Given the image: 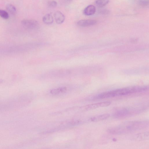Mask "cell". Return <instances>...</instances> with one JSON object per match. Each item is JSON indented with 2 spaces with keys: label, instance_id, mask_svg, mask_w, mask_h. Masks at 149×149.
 I'll use <instances>...</instances> for the list:
<instances>
[{
  "label": "cell",
  "instance_id": "15",
  "mask_svg": "<svg viewBox=\"0 0 149 149\" xmlns=\"http://www.w3.org/2000/svg\"><path fill=\"white\" fill-rule=\"evenodd\" d=\"M0 17L4 19H7L8 18L9 15L7 12L0 9Z\"/></svg>",
  "mask_w": 149,
  "mask_h": 149
},
{
  "label": "cell",
  "instance_id": "16",
  "mask_svg": "<svg viewBox=\"0 0 149 149\" xmlns=\"http://www.w3.org/2000/svg\"><path fill=\"white\" fill-rule=\"evenodd\" d=\"M149 0H139V4L141 6L143 7H146L149 5Z\"/></svg>",
  "mask_w": 149,
  "mask_h": 149
},
{
  "label": "cell",
  "instance_id": "2",
  "mask_svg": "<svg viewBox=\"0 0 149 149\" xmlns=\"http://www.w3.org/2000/svg\"><path fill=\"white\" fill-rule=\"evenodd\" d=\"M148 86H135L116 89L102 93L95 97L96 99H103L116 96L125 95L148 91Z\"/></svg>",
  "mask_w": 149,
  "mask_h": 149
},
{
  "label": "cell",
  "instance_id": "9",
  "mask_svg": "<svg viewBox=\"0 0 149 149\" xmlns=\"http://www.w3.org/2000/svg\"><path fill=\"white\" fill-rule=\"evenodd\" d=\"M96 11L95 6L90 5L87 6L84 10L83 13L86 15L89 16L93 15Z\"/></svg>",
  "mask_w": 149,
  "mask_h": 149
},
{
  "label": "cell",
  "instance_id": "18",
  "mask_svg": "<svg viewBox=\"0 0 149 149\" xmlns=\"http://www.w3.org/2000/svg\"><path fill=\"white\" fill-rule=\"evenodd\" d=\"M67 1H71L72 0H67Z\"/></svg>",
  "mask_w": 149,
  "mask_h": 149
},
{
  "label": "cell",
  "instance_id": "13",
  "mask_svg": "<svg viewBox=\"0 0 149 149\" xmlns=\"http://www.w3.org/2000/svg\"><path fill=\"white\" fill-rule=\"evenodd\" d=\"M7 10L11 14H15L16 13V9L15 7L13 5L10 4H7L6 6Z\"/></svg>",
  "mask_w": 149,
  "mask_h": 149
},
{
  "label": "cell",
  "instance_id": "10",
  "mask_svg": "<svg viewBox=\"0 0 149 149\" xmlns=\"http://www.w3.org/2000/svg\"><path fill=\"white\" fill-rule=\"evenodd\" d=\"M110 116L109 114H104L93 117L90 118V120L93 122L100 121L108 118Z\"/></svg>",
  "mask_w": 149,
  "mask_h": 149
},
{
  "label": "cell",
  "instance_id": "7",
  "mask_svg": "<svg viewBox=\"0 0 149 149\" xmlns=\"http://www.w3.org/2000/svg\"><path fill=\"white\" fill-rule=\"evenodd\" d=\"M54 16L56 22L57 24H61L64 21L65 16L59 11H56L54 13Z\"/></svg>",
  "mask_w": 149,
  "mask_h": 149
},
{
  "label": "cell",
  "instance_id": "1",
  "mask_svg": "<svg viewBox=\"0 0 149 149\" xmlns=\"http://www.w3.org/2000/svg\"><path fill=\"white\" fill-rule=\"evenodd\" d=\"M148 125L149 121L147 120L130 121L110 128L107 131L111 134L120 135L144 129L147 127Z\"/></svg>",
  "mask_w": 149,
  "mask_h": 149
},
{
  "label": "cell",
  "instance_id": "3",
  "mask_svg": "<svg viewBox=\"0 0 149 149\" xmlns=\"http://www.w3.org/2000/svg\"><path fill=\"white\" fill-rule=\"evenodd\" d=\"M143 109L131 108H123L118 109L113 114V116L116 118H125L140 113Z\"/></svg>",
  "mask_w": 149,
  "mask_h": 149
},
{
  "label": "cell",
  "instance_id": "8",
  "mask_svg": "<svg viewBox=\"0 0 149 149\" xmlns=\"http://www.w3.org/2000/svg\"><path fill=\"white\" fill-rule=\"evenodd\" d=\"M67 90L66 87H61L51 89L50 91V93L54 95H57L62 94L65 93Z\"/></svg>",
  "mask_w": 149,
  "mask_h": 149
},
{
  "label": "cell",
  "instance_id": "6",
  "mask_svg": "<svg viewBox=\"0 0 149 149\" xmlns=\"http://www.w3.org/2000/svg\"><path fill=\"white\" fill-rule=\"evenodd\" d=\"M97 22V21L94 19H81L77 22V24L80 26L86 27L95 25Z\"/></svg>",
  "mask_w": 149,
  "mask_h": 149
},
{
  "label": "cell",
  "instance_id": "17",
  "mask_svg": "<svg viewBox=\"0 0 149 149\" xmlns=\"http://www.w3.org/2000/svg\"><path fill=\"white\" fill-rule=\"evenodd\" d=\"M49 6L52 7H56L57 5V2L54 0L51 1H49L48 3Z\"/></svg>",
  "mask_w": 149,
  "mask_h": 149
},
{
  "label": "cell",
  "instance_id": "14",
  "mask_svg": "<svg viewBox=\"0 0 149 149\" xmlns=\"http://www.w3.org/2000/svg\"><path fill=\"white\" fill-rule=\"evenodd\" d=\"M109 0H97L96 1V4L100 7H102L108 3Z\"/></svg>",
  "mask_w": 149,
  "mask_h": 149
},
{
  "label": "cell",
  "instance_id": "4",
  "mask_svg": "<svg viewBox=\"0 0 149 149\" xmlns=\"http://www.w3.org/2000/svg\"><path fill=\"white\" fill-rule=\"evenodd\" d=\"M21 24L24 28L29 30L36 29L39 27L38 22L33 19H23L21 21Z\"/></svg>",
  "mask_w": 149,
  "mask_h": 149
},
{
  "label": "cell",
  "instance_id": "5",
  "mask_svg": "<svg viewBox=\"0 0 149 149\" xmlns=\"http://www.w3.org/2000/svg\"><path fill=\"white\" fill-rule=\"evenodd\" d=\"M111 104L109 101H105L102 102L94 103L90 104L87 105L83 107L82 109L84 110H90L100 107H103L108 106Z\"/></svg>",
  "mask_w": 149,
  "mask_h": 149
},
{
  "label": "cell",
  "instance_id": "11",
  "mask_svg": "<svg viewBox=\"0 0 149 149\" xmlns=\"http://www.w3.org/2000/svg\"><path fill=\"white\" fill-rule=\"evenodd\" d=\"M53 18L50 14H47L42 18V21L44 23L47 24H52L53 22Z\"/></svg>",
  "mask_w": 149,
  "mask_h": 149
},
{
  "label": "cell",
  "instance_id": "12",
  "mask_svg": "<svg viewBox=\"0 0 149 149\" xmlns=\"http://www.w3.org/2000/svg\"><path fill=\"white\" fill-rule=\"evenodd\" d=\"M148 132H146L137 134L135 138L138 140H145L148 138Z\"/></svg>",
  "mask_w": 149,
  "mask_h": 149
}]
</instances>
